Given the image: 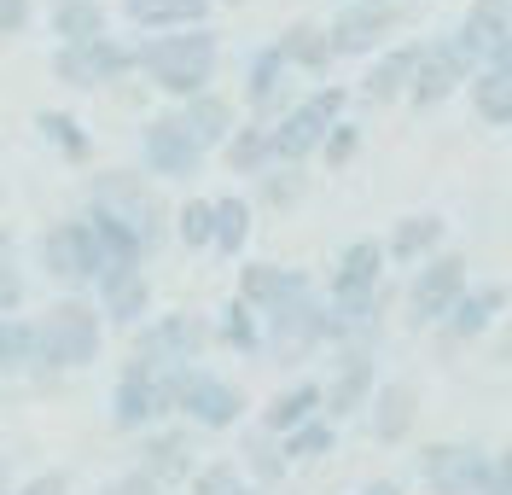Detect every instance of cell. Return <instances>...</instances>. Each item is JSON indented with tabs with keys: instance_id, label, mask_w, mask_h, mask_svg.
<instances>
[{
	"instance_id": "1",
	"label": "cell",
	"mask_w": 512,
	"mask_h": 495,
	"mask_svg": "<svg viewBox=\"0 0 512 495\" xmlns=\"http://www.w3.org/2000/svg\"><path fill=\"white\" fill-rule=\"evenodd\" d=\"M134 70L146 76V88H158L163 99L187 105V99L210 94V82L222 70V35L210 30V24L146 35V41H134Z\"/></svg>"
},
{
	"instance_id": "2",
	"label": "cell",
	"mask_w": 512,
	"mask_h": 495,
	"mask_svg": "<svg viewBox=\"0 0 512 495\" xmlns=\"http://www.w3.org/2000/svg\"><path fill=\"white\" fill-rule=\"evenodd\" d=\"M105 315L94 297L59 292L47 309L30 315V373H76L94 367L105 350Z\"/></svg>"
},
{
	"instance_id": "3",
	"label": "cell",
	"mask_w": 512,
	"mask_h": 495,
	"mask_svg": "<svg viewBox=\"0 0 512 495\" xmlns=\"http://www.w3.org/2000/svg\"><path fill=\"white\" fill-rule=\"evenodd\" d=\"M82 210H99V216L128 222V228L146 239L152 257H158L163 245H175V204L163 198V187L146 169H94Z\"/></svg>"
},
{
	"instance_id": "4",
	"label": "cell",
	"mask_w": 512,
	"mask_h": 495,
	"mask_svg": "<svg viewBox=\"0 0 512 495\" xmlns=\"http://www.w3.org/2000/svg\"><path fill=\"white\" fill-rule=\"evenodd\" d=\"M181 379H187V367H158L128 350L117 379H111V431L117 437H146V431L169 426L175 402H181Z\"/></svg>"
},
{
	"instance_id": "5",
	"label": "cell",
	"mask_w": 512,
	"mask_h": 495,
	"mask_svg": "<svg viewBox=\"0 0 512 495\" xmlns=\"http://www.w3.org/2000/svg\"><path fill=\"white\" fill-rule=\"evenodd\" d=\"M320 350H332V303L320 286L286 297L280 309L262 315V356H274V367H303Z\"/></svg>"
},
{
	"instance_id": "6",
	"label": "cell",
	"mask_w": 512,
	"mask_h": 495,
	"mask_svg": "<svg viewBox=\"0 0 512 495\" xmlns=\"http://www.w3.org/2000/svg\"><path fill=\"white\" fill-rule=\"evenodd\" d=\"M350 105H355V88H344V82H320L315 94H303L297 111L268 129V140H274V164H309V158H320L326 134L350 117Z\"/></svg>"
},
{
	"instance_id": "7",
	"label": "cell",
	"mask_w": 512,
	"mask_h": 495,
	"mask_svg": "<svg viewBox=\"0 0 512 495\" xmlns=\"http://www.w3.org/2000/svg\"><path fill=\"white\" fill-rule=\"evenodd\" d=\"M105 268H111V263H105V245H99L88 210L47 222V233H41V274H47L53 286L88 297L99 286V274H105Z\"/></svg>"
},
{
	"instance_id": "8",
	"label": "cell",
	"mask_w": 512,
	"mask_h": 495,
	"mask_svg": "<svg viewBox=\"0 0 512 495\" xmlns=\"http://www.w3.org/2000/svg\"><path fill=\"white\" fill-rule=\"evenodd\" d=\"M466 286H472V263H466V251H460V245H454V251H437L431 263H419L414 274H408L402 321H408L414 332H437V321L466 297Z\"/></svg>"
},
{
	"instance_id": "9",
	"label": "cell",
	"mask_w": 512,
	"mask_h": 495,
	"mask_svg": "<svg viewBox=\"0 0 512 495\" xmlns=\"http://www.w3.org/2000/svg\"><path fill=\"white\" fill-rule=\"evenodd\" d=\"M210 344H216V327L198 309H169V315H152L140 332H128V350L158 367H198Z\"/></svg>"
},
{
	"instance_id": "10",
	"label": "cell",
	"mask_w": 512,
	"mask_h": 495,
	"mask_svg": "<svg viewBox=\"0 0 512 495\" xmlns=\"http://www.w3.org/2000/svg\"><path fill=\"white\" fill-rule=\"evenodd\" d=\"M53 82L76 88V94H94V88H117L123 76H134V41L123 35H99L88 47H53Z\"/></svg>"
},
{
	"instance_id": "11",
	"label": "cell",
	"mask_w": 512,
	"mask_h": 495,
	"mask_svg": "<svg viewBox=\"0 0 512 495\" xmlns=\"http://www.w3.org/2000/svg\"><path fill=\"white\" fill-rule=\"evenodd\" d=\"M204 146L192 140V129L181 123V111L169 105V111H152L146 123H140V169L152 175V181H192L198 169H204Z\"/></svg>"
},
{
	"instance_id": "12",
	"label": "cell",
	"mask_w": 512,
	"mask_h": 495,
	"mask_svg": "<svg viewBox=\"0 0 512 495\" xmlns=\"http://www.w3.org/2000/svg\"><path fill=\"white\" fill-rule=\"evenodd\" d=\"M408 24V6H384V0H344L332 18H326V35H332V53L338 59H379L390 47V35Z\"/></svg>"
},
{
	"instance_id": "13",
	"label": "cell",
	"mask_w": 512,
	"mask_h": 495,
	"mask_svg": "<svg viewBox=\"0 0 512 495\" xmlns=\"http://www.w3.org/2000/svg\"><path fill=\"white\" fill-rule=\"evenodd\" d=\"M478 59L454 41V30L443 35H425V59L414 70V88H408V105L414 111H437L443 99H454L460 88H472V76H478Z\"/></svg>"
},
{
	"instance_id": "14",
	"label": "cell",
	"mask_w": 512,
	"mask_h": 495,
	"mask_svg": "<svg viewBox=\"0 0 512 495\" xmlns=\"http://www.w3.org/2000/svg\"><path fill=\"white\" fill-rule=\"evenodd\" d=\"M175 414L187 420L192 431H233L245 420V391L222 379L216 367H187V379H181V402H175Z\"/></svg>"
},
{
	"instance_id": "15",
	"label": "cell",
	"mask_w": 512,
	"mask_h": 495,
	"mask_svg": "<svg viewBox=\"0 0 512 495\" xmlns=\"http://www.w3.org/2000/svg\"><path fill=\"white\" fill-rule=\"evenodd\" d=\"M379 350H338V367H332V379H320V414L332 420V426H344V420H361L367 408H373V396H379Z\"/></svg>"
},
{
	"instance_id": "16",
	"label": "cell",
	"mask_w": 512,
	"mask_h": 495,
	"mask_svg": "<svg viewBox=\"0 0 512 495\" xmlns=\"http://www.w3.org/2000/svg\"><path fill=\"white\" fill-rule=\"evenodd\" d=\"M297 82H291V70L286 59H280V47L268 41V47H256L251 59H245V88H239V105L251 111L256 123H280V117H291L297 111Z\"/></svg>"
},
{
	"instance_id": "17",
	"label": "cell",
	"mask_w": 512,
	"mask_h": 495,
	"mask_svg": "<svg viewBox=\"0 0 512 495\" xmlns=\"http://www.w3.org/2000/svg\"><path fill=\"white\" fill-rule=\"evenodd\" d=\"M419 484L431 495H483L489 490V449L478 443H425Z\"/></svg>"
},
{
	"instance_id": "18",
	"label": "cell",
	"mask_w": 512,
	"mask_h": 495,
	"mask_svg": "<svg viewBox=\"0 0 512 495\" xmlns=\"http://www.w3.org/2000/svg\"><path fill=\"white\" fill-rule=\"evenodd\" d=\"M419 59H425V35H408V41H390V47H384L379 59H367V65H361L355 99H361V105H396V99H408Z\"/></svg>"
},
{
	"instance_id": "19",
	"label": "cell",
	"mask_w": 512,
	"mask_h": 495,
	"mask_svg": "<svg viewBox=\"0 0 512 495\" xmlns=\"http://www.w3.org/2000/svg\"><path fill=\"white\" fill-rule=\"evenodd\" d=\"M94 303L111 332H123V338L140 332L152 321V280H146V268H105L94 286Z\"/></svg>"
},
{
	"instance_id": "20",
	"label": "cell",
	"mask_w": 512,
	"mask_h": 495,
	"mask_svg": "<svg viewBox=\"0 0 512 495\" xmlns=\"http://www.w3.org/2000/svg\"><path fill=\"white\" fill-rule=\"evenodd\" d=\"M501 315H507V286H466V297H460L443 321H437V350H443V356L466 350V344L483 338Z\"/></svg>"
},
{
	"instance_id": "21",
	"label": "cell",
	"mask_w": 512,
	"mask_h": 495,
	"mask_svg": "<svg viewBox=\"0 0 512 495\" xmlns=\"http://www.w3.org/2000/svg\"><path fill=\"white\" fill-rule=\"evenodd\" d=\"M134 466H140L152 484H163V490H175V484H192V472H198L192 431H181V426L146 431V437H140V455H134Z\"/></svg>"
},
{
	"instance_id": "22",
	"label": "cell",
	"mask_w": 512,
	"mask_h": 495,
	"mask_svg": "<svg viewBox=\"0 0 512 495\" xmlns=\"http://www.w3.org/2000/svg\"><path fill=\"white\" fill-rule=\"evenodd\" d=\"M384 268H390L384 239L361 233V239H350V245L332 257V274H326V286H320V292H326V297H367V292H379V286H384Z\"/></svg>"
},
{
	"instance_id": "23",
	"label": "cell",
	"mask_w": 512,
	"mask_h": 495,
	"mask_svg": "<svg viewBox=\"0 0 512 495\" xmlns=\"http://www.w3.org/2000/svg\"><path fill=\"white\" fill-rule=\"evenodd\" d=\"M437 251H448V216L443 210H414V216H396L384 233V257L396 268H419L431 263Z\"/></svg>"
},
{
	"instance_id": "24",
	"label": "cell",
	"mask_w": 512,
	"mask_h": 495,
	"mask_svg": "<svg viewBox=\"0 0 512 495\" xmlns=\"http://www.w3.org/2000/svg\"><path fill=\"white\" fill-rule=\"evenodd\" d=\"M507 35H512V0H472L454 24V41L478 59V65H501L507 53Z\"/></svg>"
},
{
	"instance_id": "25",
	"label": "cell",
	"mask_w": 512,
	"mask_h": 495,
	"mask_svg": "<svg viewBox=\"0 0 512 495\" xmlns=\"http://www.w3.org/2000/svg\"><path fill=\"white\" fill-rule=\"evenodd\" d=\"M315 286V274L309 268H291V263H245L239 268V303H251L256 315H268V309H280L286 297L309 292Z\"/></svg>"
},
{
	"instance_id": "26",
	"label": "cell",
	"mask_w": 512,
	"mask_h": 495,
	"mask_svg": "<svg viewBox=\"0 0 512 495\" xmlns=\"http://www.w3.org/2000/svg\"><path fill=\"white\" fill-rule=\"evenodd\" d=\"M274 47H280V59H286L291 76H326V70L338 65V53H332V35H326V24H315V18H291L286 30L274 35Z\"/></svg>"
},
{
	"instance_id": "27",
	"label": "cell",
	"mask_w": 512,
	"mask_h": 495,
	"mask_svg": "<svg viewBox=\"0 0 512 495\" xmlns=\"http://www.w3.org/2000/svg\"><path fill=\"white\" fill-rule=\"evenodd\" d=\"M414 420H419V391L408 385V379H384L379 396H373V408H367L373 443H408Z\"/></svg>"
},
{
	"instance_id": "28",
	"label": "cell",
	"mask_w": 512,
	"mask_h": 495,
	"mask_svg": "<svg viewBox=\"0 0 512 495\" xmlns=\"http://www.w3.org/2000/svg\"><path fill=\"white\" fill-rule=\"evenodd\" d=\"M216 0H123V18L140 35H169V30H198L210 24Z\"/></svg>"
},
{
	"instance_id": "29",
	"label": "cell",
	"mask_w": 512,
	"mask_h": 495,
	"mask_svg": "<svg viewBox=\"0 0 512 495\" xmlns=\"http://www.w3.org/2000/svg\"><path fill=\"white\" fill-rule=\"evenodd\" d=\"M175 111H181V123L192 129V140H198L204 152H222L227 140H233V129L245 123V117H239V105H233L227 94H216V88H210V94H198V99H187V105H175Z\"/></svg>"
},
{
	"instance_id": "30",
	"label": "cell",
	"mask_w": 512,
	"mask_h": 495,
	"mask_svg": "<svg viewBox=\"0 0 512 495\" xmlns=\"http://www.w3.org/2000/svg\"><path fill=\"white\" fill-rule=\"evenodd\" d=\"M47 30L59 47H88L99 35H111V12H105V0H53Z\"/></svg>"
},
{
	"instance_id": "31",
	"label": "cell",
	"mask_w": 512,
	"mask_h": 495,
	"mask_svg": "<svg viewBox=\"0 0 512 495\" xmlns=\"http://www.w3.org/2000/svg\"><path fill=\"white\" fill-rule=\"evenodd\" d=\"M320 379H291L280 396H268V408H262V426L256 431H268V437H291L297 426H309L320 414Z\"/></svg>"
},
{
	"instance_id": "32",
	"label": "cell",
	"mask_w": 512,
	"mask_h": 495,
	"mask_svg": "<svg viewBox=\"0 0 512 495\" xmlns=\"http://www.w3.org/2000/svg\"><path fill=\"white\" fill-rule=\"evenodd\" d=\"M251 233H256V204L245 193H222L216 198V257H245V245H251Z\"/></svg>"
},
{
	"instance_id": "33",
	"label": "cell",
	"mask_w": 512,
	"mask_h": 495,
	"mask_svg": "<svg viewBox=\"0 0 512 495\" xmlns=\"http://www.w3.org/2000/svg\"><path fill=\"white\" fill-rule=\"evenodd\" d=\"M466 99H472L478 123H489V129H512V70H501V65H483L478 76H472V88H466Z\"/></svg>"
},
{
	"instance_id": "34",
	"label": "cell",
	"mask_w": 512,
	"mask_h": 495,
	"mask_svg": "<svg viewBox=\"0 0 512 495\" xmlns=\"http://www.w3.org/2000/svg\"><path fill=\"white\" fill-rule=\"evenodd\" d=\"M35 134L59 152L64 164H88L94 158V134L82 129V117H70V111H35Z\"/></svg>"
},
{
	"instance_id": "35",
	"label": "cell",
	"mask_w": 512,
	"mask_h": 495,
	"mask_svg": "<svg viewBox=\"0 0 512 495\" xmlns=\"http://www.w3.org/2000/svg\"><path fill=\"white\" fill-rule=\"evenodd\" d=\"M222 158L233 175H262V169L274 164V140H268V123H256V117H245L239 129H233V140L222 146Z\"/></svg>"
},
{
	"instance_id": "36",
	"label": "cell",
	"mask_w": 512,
	"mask_h": 495,
	"mask_svg": "<svg viewBox=\"0 0 512 495\" xmlns=\"http://www.w3.org/2000/svg\"><path fill=\"white\" fill-rule=\"evenodd\" d=\"M175 245H187V251L216 245V198L210 193H192L175 204Z\"/></svg>"
},
{
	"instance_id": "37",
	"label": "cell",
	"mask_w": 512,
	"mask_h": 495,
	"mask_svg": "<svg viewBox=\"0 0 512 495\" xmlns=\"http://www.w3.org/2000/svg\"><path fill=\"white\" fill-rule=\"evenodd\" d=\"M216 344L233 350V356H262V315H256L251 303H227L222 321H216Z\"/></svg>"
},
{
	"instance_id": "38",
	"label": "cell",
	"mask_w": 512,
	"mask_h": 495,
	"mask_svg": "<svg viewBox=\"0 0 512 495\" xmlns=\"http://www.w3.org/2000/svg\"><path fill=\"white\" fill-rule=\"evenodd\" d=\"M303 193H309V164H268L262 175H256V198H251V204L291 210Z\"/></svg>"
},
{
	"instance_id": "39",
	"label": "cell",
	"mask_w": 512,
	"mask_h": 495,
	"mask_svg": "<svg viewBox=\"0 0 512 495\" xmlns=\"http://www.w3.org/2000/svg\"><path fill=\"white\" fill-rule=\"evenodd\" d=\"M239 455H245V478H251L256 490H274V484H280V478H286V449H280V437H268V431H251V437H245V449H239Z\"/></svg>"
},
{
	"instance_id": "40",
	"label": "cell",
	"mask_w": 512,
	"mask_h": 495,
	"mask_svg": "<svg viewBox=\"0 0 512 495\" xmlns=\"http://www.w3.org/2000/svg\"><path fill=\"white\" fill-rule=\"evenodd\" d=\"M280 449H286V461H291V466H303V461H326V455L338 449V426H332L326 414H315L309 426H297L291 437H280Z\"/></svg>"
},
{
	"instance_id": "41",
	"label": "cell",
	"mask_w": 512,
	"mask_h": 495,
	"mask_svg": "<svg viewBox=\"0 0 512 495\" xmlns=\"http://www.w3.org/2000/svg\"><path fill=\"white\" fill-rule=\"evenodd\" d=\"M251 478H245V466L233 461V455H216V461H198V472H192V495H233L245 490Z\"/></svg>"
},
{
	"instance_id": "42",
	"label": "cell",
	"mask_w": 512,
	"mask_h": 495,
	"mask_svg": "<svg viewBox=\"0 0 512 495\" xmlns=\"http://www.w3.org/2000/svg\"><path fill=\"white\" fill-rule=\"evenodd\" d=\"M30 373V315H6L0 321V379Z\"/></svg>"
},
{
	"instance_id": "43",
	"label": "cell",
	"mask_w": 512,
	"mask_h": 495,
	"mask_svg": "<svg viewBox=\"0 0 512 495\" xmlns=\"http://www.w3.org/2000/svg\"><path fill=\"white\" fill-rule=\"evenodd\" d=\"M355 158H361V123L344 117L338 129L326 134V146H320V169H332V175H338V169H350Z\"/></svg>"
},
{
	"instance_id": "44",
	"label": "cell",
	"mask_w": 512,
	"mask_h": 495,
	"mask_svg": "<svg viewBox=\"0 0 512 495\" xmlns=\"http://www.w3.org/2000/svg\"><path fill=\"white\" fill-rule=\"evenodd\" d=\"M24 303H30V268L24 257H0V321L24 315Z\"/></svg>"
},
{
	"instance_id": "45",
	"label": "cell",
	"mask_w": 512,
	"mask_h": 495,
	"mask_svg": "<svg viewBox=\"0 0 512 495\" xmlns=\"http://www.w3.org/2000/svg\"><path fill=\"white\" fill-rule=\"evenodd\" d=\"M94 495H169V490H163V484H152L140 466H128V472H111Z\"/></svg>"
},
{
	"instance_id": "46",
	"label": "cell",
	"mask_w": 512,
	"mask_h": 495,
	"mask_svg": "<svg viewBox=\"0 0 512 495\" xmlns=\"http://www.w3.org/2000/svg\"><path fill=\"white\" fill-rule=\"evenodd\" d=\"M35 18V0H0V41H12V35H24Z\"/></svg>"
},
{
	"instance_id": "47",
	"label": "cell",
	"mask_w": 512,
	"mask_h": 495,
	"mask_svg": "<svg viewBox=\"0 0 512 495\" xmlns=\"http://www.w3.org/2000/svg\"><path fill=\"white\" fill-rule=\"evenodd\" d=\"M12 495H76V490H70V472H59V466H53V472H35L30 484H18Z\"/></svg>"
},
{
	"instance_id": "48",
	"label": "cell",
	"mask_w": 512,
	"mask_h": 495,
	"mask_svg": "<svg viewBox=\"0 0 512 495\" xmlns=\"http://www.w3.org/2000/svg\"><path fill=\"white\" fill-rule=\"evenodd\" d=\"M483 495H512V443H501L489 455V490Z\"/></svg>"
},
{
	"instance_id": "49",
	"label": "cell",
	"mask_w": 512,
	"mask_h": 495,
	"mask_svg": "<svg viewBox=\"0 0 512 495\" xmlns=\"http://www.w3.org/2000/svg\"><path fill=\"white\" fill-rule=\"evenodd\" d=\"M361 495H408V484H402V478H367Z\"/></svg>"
},
{
	"instance_id": "50",
	"label": "cell",
	"mask_w": 512,
	"mask_h": 495,
	"mask_svg": "<svg viewBox=\"0 0 512 495\" xmlns=\"http://www.w3.org/2000/svg\"><path fill=\"white\" fill-rule=\"evenodd\" d=\"M0 257H18V233H12V222H0Z\"/></svg>"
},
{
	"instance_id": "51",
	"label": "cell",
	"mask_w": 512,
	"mask_h": 495,
	"mask_svg": "<svg viewBox=\"0 0 512 495\" xmlns=\"http://www.w3.org/2000/svg\"><path fill=\"white\" fill-rule=\"evenodd\" d=\"M12 490V466H6V455H0V495Z\"/></svg>"
},
{
	"instance_id": "52",
	"label": "cell",
	"mask_w": 512,
	"mask_h": 495,
	"mask_svg": "<svg viewBox=\"0 0 512 495\" xmlns=\"http://www.w3.org/2000/svg\"><path fill=\"white\" fill-rule=\"evenodd\" d=\"M501 70H512V35H507V53H501Z\"/></svg>"
},
{
	"instance_id": "53",
	"label": "cell",
	"mask_w": 512,
	"mask_h": 495,
	"mask_svg": "<svg viewBox=\"0 0 512 495\" xmlns=\"http://www.w3.org/2000/svg\"><path fill=\"white\" fill-rule=\"evenodd\" d=\"M0 204H6V181H0Z\"/></svg>"
},
{
	"instance_id": "54",
	"label": "cell",
	"mask_w": 512,
	"mask_h": 495,
	"mask_svg": "<svg viewBox=\"0 0 512 495\" xmlns=\"http://www.w3.org/2000/svg\"><path fill=\"white\" fill-rule=\"evenodd\" d=\"M12 490H18V484H12ZM12 490H6V495H12Z\"/></svg>"
}]
</instances>
